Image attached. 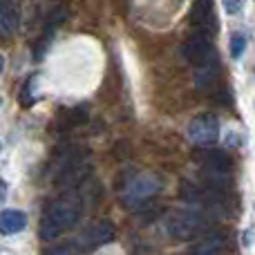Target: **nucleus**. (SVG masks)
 <instances>
[{
  "mask_svg": "<svg viewBox=\"0 0 255 255\" xmlns=\"http://www.w3.org/2000/svg\"><path fill=\"white\" fill-rule=\"evenodd\" d=\"M81 220V204L76 202L72 195L67 197L54 199L47 206L43 220H40V238L45 242L56 240L58 235H63L67 229L76 226V222Z\"/></svg>",
  "mask_w": 255,
  "mask_h": 255,
  "instance_id": "f257e3e1",
  "label": "nucleus"
},
{
  "mask_svg": "<svg viewBox=\"0 0 255 255\" xmlns=\"http://www.w3.org/2000/svg\"><path fill=\"white\" fill-rule=\"evenodd\" d=\"M204 226H206L204 217L199 215L197 211H190V208L170 213L168 220H166L168 235L175 238V240H181V242H190V240H195L204 231Z\"/></svg>",
  "mask_w": 255,
  "mask_h": 255,
  "instance_id": "f03ea898",
  "label": "nucleus"
},
{
  "mask_svg": "<svg viewBox=\"0 0 255 255\" xmlns=\"http://www.w3.org/2000/svg\"><path fill=\"white\" fill-rule=\"evenodd\" d=\"M159 186H161V181L157 179V175H152V172H143V175H136L128 181V184L124 186V190H121L119 199L126 208L134 211V208H139L141 204L148 202V199L157 193Z\"/></svg>",
  "mask_w": 255,
  "mask_h": 255,
  "instance_id": "7ed1b4c3",
  "label": "nucleus"
},
{
  "mask_svg": "<svg viewBox=\"0 0 255 255\" xmlns=\"http://www.w3.org/2000/svg\"><path fill=\"white\" fill-rule=\"evenodd\" d=\"M186 132H188V139L193 141V143L211 145L220 139V121H217L215 115L204 112V115L193 117V121L188 124Z\"/></svg>",
  "mask_w": 255,
  "mask_h": 255,
  "instance_id": "20e7f679",
  "label": "nucleus"
},
{
  "mask_svg": "<svg viewBox=\"0 0 255 255\" xmlns=\"http://www.w3.org/2000/svg\"><path fill=\"white\" fill-rule=\"evenodd\" d=\"M211 43H208L206 36L202 34H193L188 40L184 43L181 52H184L186 61L190 63L193 67H208V61H211Z\"/></svg>",
  "mask_w": 255,
  "mask_h": 255,
  "instance_id": "39448f33",
  "label": "nucleus"
},
{
  "mask_svg": "<svg viewBox=\"0 0 255 255\" xmlns=\"http://www.w3.org/2000/svg\"><path fill=\"white\" fill-rule=\"evenodd\" d=\"M112 240H115V224L108 220H99L85 229V233L81 235L76 244H81V249H99L103 244L112 242Z\"/></svg>",
  "mask_w": 255,
  "mask_h": 255,
  "instance_id": "423d86ee",
  "label": "nucleus"
},
{
  "mask_svg": "<svg viewBox=\"0 0 255 255\" xmlns=\"http://www.w3.org/2000/svg\"><path fill=\"white\" fill-rule=\"evenodd\" d=\"M213 22V0H195L193 13H190V25L197 29V34H206Z\"/></svg>",
  "mask_w": 255,
  "mask_h": 255,
  "instance_id": "0eeeda50",
  "label": "nucleus"
},
{
  "mask_svg": "<svg viewBox=\"0 0 255 255\" xmlns=\"http://www.w3.org/2000/svg\"><path fill=\"white\" fill-rule=\"evenodd\" d=\"M226 247V238L222 233H211L202 238L197 244H193L188 255H220Z\"/></svg>",
  "mask_w": 255,
  "mask_h": 255,
  "instance_id": "6e6552de",
  "label": "nucleus"
},
{
  "mask_svg": "<svg viewBox=\"0 0 255 255\" xmlns=\"http://www.w3.org/2000/svg\"><path fill=\"white\" fill-rule=\"evenodd\" d=\"M27 226V215L22 211H2L0 213V235L20 233Z\"/></svg>",
  "mask_w": 255,
  "mask_h": 255,
  "instance_id": "1a4fd4ad",
  "label": "nucleus"
},
{
  "mask_svg": "<svg viewBox=\"0 0 255 255\" xmlns=\"http://www.w3.org/2000/svg\"><path fill=\"white\" fill-rule=\"evenodd\" d=\"M199 161L213 175H226L231 170V159L224 152H199Z\"/></svg>",
  "mask_w": 255,
  "mask_h": 255,
  "instance_id": "9d476101",
  "label": "nucleus"
},
{
  "mask_svg": "<svg viewBox=\"0 0 255 255\" xmlns=\"http://www.w3.org/2000/svg\"><path fill=\"white\" fill-rule=\"evenodd\" d=\"M16 29V9L11 0H0V36H9Z\"/></svg>",
  "mask_w": 255,
  "mask_h": 255,
  "instance_id": "9b49d317",
  "label": "nucleus"
},
{
  "mask_svg": "<svg viewBox=\"0 0 255 255\" xmlns=\"http://www.w3.org/2000/svg\"><path fill=\"white\" fill-rule=\"evenodd\" d=\"M244 49H247V38H244L242 34H235L233 38H231V54H233V58L242 56Z\"/></svg>",
  "mask_w": 255,
  "mask_h": 255,
  "instance_id": "f8f14e48",
  "label": "nucleus"
},
{
  "mask_svg": "<svg viewBox=\"0 0 255 255\" xmlns=\"http://www.w3.org/2000/svg\"><path fill=\"white\" fill-rule=\"evenodd\" d=\"M79 249H81V247H79L76 242H70V244H61V247H54L47 255H76V251H79Z\"/></svg>",
  "mask_w": 255,
  "mask_h": 255,
  "instance_id": "ddd939ff",
  "label": "nucleus"
},
{
  "mask_svg": "<svg viewBox=\"0 0 255 255\" xmlns=\"http://www.w3.org/2000/svg\"><path fill=\"white\" fill-rule=\"evenodd\" d=\"M222 4H224V9L229 13H240V9H242L244 0H222Z\"/></svg>",
  "mask_w": 255,
  "mask_h": 255,
  "instance_id": "4468645a",
  "label": "nucleus"
},
{
  "mask_svg": "<svg viewBox=\"0 0 255 255\" xmlns=\"http://www.w3.org/2000/svg\"><path fill=\"white\" fill-rule=\"evenodd\" d=\"M2 67H4V58L0 56V72H2Z\"/></svg>",
  "mask_w": 255,
  "mask_h": 255,
  "instance_id": "2eb2a0df",
  "label": "nucleus"
}]
</instances>
